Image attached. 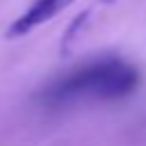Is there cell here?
<instances>
[{
	"instance_id": "obj_2",
	"label": "cell",
	"mask_w": 146,
	"mask_h": 146,
	"mask_svg": "<svg viewBox=\"0 0 146 146\" xmlns=\"http://www.w3.org/2000/svg\"><path fill=\"white\" fill-rule=\"evenodd\" d=\"M71 2L75 0H34L7 30V36L11 39H18V36H25L30 34L32 30H36L39 25L52 21L57 14H62Z\"/></svg>"
},
{
	"instance_id": "obj_1",
	"label": "cell",
	"mask_w": 146,
	"mask_h": 146,
	"mask_svg": "<svg viewBox=\"0 0 146 146\" xmlns=\"http://www.w3.org/2000/svg\"><path fill=\"white\" fill-rule=\"evenodd\" d=\"M139 87V68L121 57H100L52 80L41 94L48 107L73 105L80 100H116Z\"/></svg>"
}]
</instances>
